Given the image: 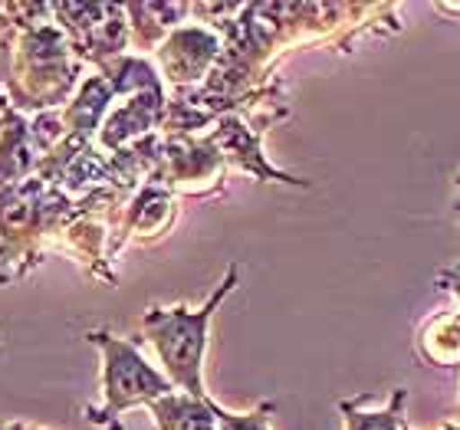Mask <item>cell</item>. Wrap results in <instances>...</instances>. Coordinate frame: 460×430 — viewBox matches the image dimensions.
Returning <instances> with one entry per match:
<instances>
[{"mask_svg":"<svg viewBox=\"0 0 460 430\" xmlns=\"http://www.w3.org/2000/svg\"><path fill=\"white\" fill-rule=\"evenodd\" d=\"M237 286V267L227 269L224 283L217 286L201 309L174 306V309H148L142 319L145 338L155 345V352L162 358L168 382L184 394L194 398H208L201 382V364H204V348H208V329L224 299L230 296V289Z\"/></svg>","mask_w":460,"mask_h":430,"instance_id":"cell-1","label":"cell"},{"mask_svg":"<svg viewBox=\"0 0 460 430\" xmlns=\"http://www.w3.org/2000/svg\"><path fill=\"white\" fill-rule=\"evenodd\" d=\"M89 342L102 352V408H89V421L106 430H122L119 414L138 404H155L174 391L162 372L145 362L132 342L109 332H89Z\"/></svg>","mask_w":460,"mask_h":430,"instance_id":"cell-2","label":"cell"},{"mask_svg":"<svg viewBox=\"0 0 460 430\" xmlns=\"http://www.w3.org/2000/svg\"><path fill=\"white\" fill-rule=\"evenodd\" d=\"M221 59V39L208 30H174L158 49L162 73L174 86H191L211 69V63Z\"/></svg>","mask_w":460,"mask_h":430,"instance_id":"cell-3","label":"cell"},{"mask_svg":"<svg viewBox=\"0 0 460 430\" xmlns=\"http://www.w3.org/2000/svg\"><path fill=\"white\" fill-rule=\"evenodd\" d=\"M164 92L162 89H148V92H135L125 106L106 115V122L99 128V142L109 152H122L128 142H142L155 125L164 118Z\"/></svg>","mask_w":460,"mask_h":430,"instance_id":"cell-4","label":"cell"},{"mask_svg":"<svg viewBox=\"0 0 460 430\" xmlns=\"http://www.w3.org/2000/svg\"><path fill=\"white\" fill-rule=\"evenodd\" d=\"M40 162H43V152L33 142L30 122L4 102V112H0V188H13V184L37 178Z\"/></svg>","mask_w":460,"mask_h":430,"instance_id":"cell-5","label":"cell"},{"mask_svg":"<svg viewBox=\"0 0 460 430\" xmlns=\"http://www.w3.org/2000/svg\"><path fill=\"white\" fill-rule=\"evenodd\" d=\"M152 408L155 427L158 430H221L217 414H214L211 398H194V394H164Z\"/></svg>","mask_w":460,"mask_h":430,"instance_id":"cell-6","label":"cell"},{"mask_svg":"<svg viewBox=\"0 0 460 430\" xmlns=\"http://www.w3.org/2000/svg\"><path fill=\"white\" fill-rule=\"evenodd\" d=\"M349 427L352 430H394V417H388V414H355V417H349Z\"/></svg>","mask_w":460,"mask_h":430,"instance_id":"cell-7","label":"cell"},{"mask_svg":"<svg viewBox=\"0 0 460 430\" xmlns=\"http://www.w3.org/2000/svg\"><path fill=\"white\" fill-rule=\"evenodd\" d=\"M0 430H43V427H33V424H23V421H0Z\"/></svg>","mask_w":460,"mask_h":430,"instance_id":"cell-8","label":"cell"}]
</instances>
